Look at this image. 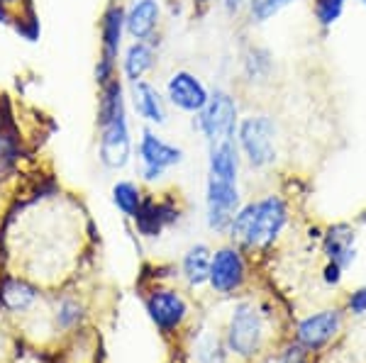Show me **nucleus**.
Returning <instances> with one entry per match:
<instances>
[{
	"label": "nucleus",
	"instance_id": "obj_15",
	"mask_svg": "<svg viewBox=\"0 0 366 363\" xmlns=\"http://www.w3.org/2000/svg\"><path fill=\"white\" fill-rule=\"evenodd\" d=\"M340 324H342V317L337 310H325V312H317V315H312V317L300 322L298 339L303 347L320 349L322 344H327L330 339L337 334Z\"/></svg>",
	"mask_w": 366,
	"mask_h": 363
},
{
	"label": "nucleus",
	"instance_id": "obj_9",
	"mask_svg": "<svg viewBox=\"0 0 366 363\" xmlns=\"http://www.w3.org/2000/svg\"><path fill=\"white\" fill-rule=\"evenodd\" d=\"M127 101L144 127L159 130L169 122V103L164 98V91L149 78L127 86Z\"/></svg>",
	"mask_w": 366,
	"mask_h": 363
},
{
	"label": "nucleus",
	"instance_id": "obj_1",
	"mask_svg": "<svg viewBox=\"0 0 366 363\" xmlns=\"http://www.w3.org/2000/svg\"><path fill=\"white\" fill-rule=\"evenodd\" d=\"M96 156L108 171H122L134 154L132 127H129L127 86L117 76L98 88L96 103Z\"/></svg>",
	"mask_w": 366,
	"mask_h": 363
},
{
	"label": "nucleus",
	"instance_id": "obj_22",
	"mask_svg": "<svg viewBox=\"0 0 366 363\" xmlns=\"http://www.w3.org/2000/svg\"><path fill=\"white\" fill-rule=\"evenodd\" d=\"M296 0H247V15L254 25H264V22L274 20L283 8L293 5Z\"/></svg>",
	"mask_w": 366,
	"mask_h": 363
},
{
	"label": "nucleus",
	"instance_id": "obj_12",
	"mask_svg": "<svg viewBox=\"0 0 366 363\" xmlns=\"http://www.w3.org/2000/svg\"><path fill=\"white\" fill-rule=\"evenodd\" d=\"M159 61V51L154 42H129L122 46V54H120V78L125 81V86H132L137 81L149 78V73L157 68Z\"/></svg>",
	"mask_w": 366,
	"mask_h": 363
},
{
	"label": "nucleus",
	"instance_id": "obj_27",
	"mask_svg": "<svg viewBox=\"0 0 366 363\" xmlns=\"http://www.w3.org/2000/svg\"><path fill=\"white\" fill-rule=\"evenodd\" d=\"M303 359H305V351L300 347H293V349L286 351V359H283V363H303Z\"/></svg>",
	"mask_w": 366,
	"mask_h": 363
},
{
	"label": "nucleus",
	"instance_id": "obj_18",
	"mask_svg": "<svg viewBox=\"0 0 366 363\" xmlns=\"http://www.w3.org/2000/svg\"><path fill=\"white\" fill-rule=\"evenodd\" d=\"M354 232L347 225H335L325 237V251H327L330 261L337 263L340 268L350 266L354 261Z\"/></svg>",
	"mask_w": 366,
	"mask_h": 363
},
{
	"label": "nucleus",
	"instance_id": "obj_28",
	"mask_svg": "<svg viewBox=\"0 0 366 363\" xmlns=\"http://www.w3.org/2000/svg\"><path fill=\"white\" fill-rule=\"evenodd\" d=\"M193 5H212V3H217V0H191Z\"/></svg>",
	"mask_w": 366,
	"mask_h": 363
},
{
	"label": "nucleus",
	"instance_id": "obj_4",
	"mask_svg": "<svg viewBox=\"0 0 366 363\" xmlns=\"http://www.w3.org/2000/svg\"><path fill=\"white\" fill-rule=\"evenodd\" d=\"M239 156L249 163L252 168H269L276 161V142H279V127L269 113H249L239 117L237 134Z\"/></svg>",
	"mask_w": 366,
	"mask_h": 363
},
{
	"label": "nucleus",
	"instance_id": "obj_29",
	"mask_svg": "<svg viewBox=\"0 0 366 363\" xmlns=\"http://www.w3.org/2000/svg\"><path fill=\"white\" fill-rule=\"evenodd\" d=\"M359 3H362V5H364V8H366V0H359Z\"/></svg>",
	"mask_w": 366,
	"mask_h": 363
},
{
	"label": "nucleus",
	"instance_id": "obj_17",
	"mask_svg": "<svg viewBox=\"0 0 366 363\" xmlns=\"http://www.w3.org/2000/svg\"><path fill=\"white\" fill-rule=\"evenodd\" d=\"M25 159V146L13 127L0 125V185H8L17 178Z\"/></svg>",
	"mask_w": 366,
	"mask_h": 363
},
{
	"label": "nucleus",
	"instance_id": "obj_2",
	"mask_svg": "<svg viewBox=\"0 0 366 363\" xmlns=\"http://www.w3.org/2000/svg\"><path fill=\"white\" fill-rule=\"evenodd\" d=\"M288 222V208L279 195H264L242 205L234 215L229 234L239 247L264 249L281 234Z\"/></svg>",
	"mask_w": 366,
	"mask_h": 363
},
{
	"label": "nucleus",
	"instance_id": "obj_24",
	"mask_svg": "<svg viewBox=\"0 0 366 363\" xmlns=\"http://www.w3.org/2000/svg\"><path fill=\"white\" fill-rule=\"evenodd\" d=\"M345 13V0H315V17L325 27L335 25Z\"/></svg>",
	"mask_w": 366,
	"mask_h": 363
},
{
	"label": "nucleus",
	"instance_id": "obj_7",
	"mask_svg": "<svg viewBox=\"0 0 366 363\" xmlns=\"http://www.w3.org/2000/svg\"><path fill=\"white\" fill-rule=\"evenodd\" d=\"M164 98H167L169 108L193 117L208 103L210 88L198 73L188 71V68H176L174 73H169L167 83H164Z\"/></svg>",
	"mask_w": 366,
	"mask_h": 363
},
{
	"label": "nucleus",
	"instance_id": "obj_11",
	"mask_svg": "<svg viewBox=\"0 0 366 363\" xmlns=\"http://www.w3.org/2000/svg\"><path fill=\"white\" fill-rule=\"evenodd\" d=\"M259 344H262V317L254 305L242 302L229 322V347L239 356H252L257 354Z\"/></svg>",
	"mask_w": 366,
	"mask_h": 363
},
{
	"label": "nucleus",
	"instance_id": "obj_13",
	"mask_svg": "<svg viewBox=\"0 0 366 363\" xmlns=\"http://www.w3.org/2000/svg\"><path fill=\"white\" fill-rule=\"evenodd\" d=\"M244 259L242 251L234 247H222L212 254L210 263V285L217 292H232L244 283Z\"/></svg>",
	"mask_w": 366,
	"mask_h": 363
},
{
	"label": "nucleus",
	"instance_id": "obj_21",
	"mask_svg": "<svg viewBox=\"0 0 366 363\" xmlns=\"http://www.w3.org/2000/svg\"><path fill=\"white\" fill-rule=\"evenodd\" d=\"M0 297H3V302L8 305L10 310H25L32 305L34 300H37V292L29 283L20 278H10L3 283V290H0Z\"/></svg>",
	"mask_w": 366,
	"mask_h": 363
},
{
	"label": "nucleus",
	"instance_id": "obj_14",
	"mask_svg": "<svg viewBox=\"0 0 366 363\" xmlns=\"http://www.w3.org/2000/svg\"><path fill=\"white\" fill-rule=\"evenodd\" d=\"M147 310H149L152 319L157 322L159 329H164V332L176 329V327L183 322V317H186V312H188L183 297L179 295V292H174V290L152 292L149 300H147Z\"/></svg>",
	"mask_w": 366,
	"mask_h": 363
},
{
	"label": "nucleus",
	"instance_id": "obj_3",
	"mask_svg": "<svg viewBox=\"0 0 366 363\" xmlns=\"http://www.w3.org/2000/svg\"><path fill=\"white\" fill-rule=\"evenodd\" d=\"M125 32V0H110L98 20V58H96V86H105L120 76V54L127 42Z\"/></svg>",
	"mask_w": 366,
	"mask_h": 363
},
{
	"label": "nucleus",
	"instance_id": "obj_20",
	"mask_svg": "<svg viewBox=\"0 0 366 363\" xmlns=\"http://www.w3.org/2000/svg\"><path fill=\"white\" fill-rule=\"evenodd\" d=\"M110 195H113V205L117 210H120L125 218L134 220L142 208V203H144V195H142V188L139 183H134V180H117L113 185V190H110Z\"/></svg>",
	"mask_w": 366,
	"mask_h": 363
},
{
	"label": "nucleus",
	"instance_id": "obj_30",
	"mask_svg": "<svg viewBox=\"0 0 366 363\" xmlns=\"http://www.w3.org/2000/svg\"><path fill=\"white\" fill-rule=\"evenodd\" d=\"M125 3H129V0H125Z\"/></svg>",
	"mask_w": 366,
	"mask_h": 363
},
{
	"label": "nucleus",
	"instance_id": "obj_10",
	"mask_svg": "<svg viewBox=\"0 0 366 363\" xmlns=\"http://www.w3.org/2000/svg\"><path fill=\"white\" fill-rule=\"evenodd\" d=\"M162 22V0H129L125 3V32L132 42H154Z\"/></svg>",
	"mask_w": 366,
	"mask_h": 363
},
{
	"label": "nucleus",
	"instance_id": "obj_8",
	"mask_svg": "<svg viewBox=\"0 0 366 363\" xmlns=\"http://www.w3.org/2000/svg\"><path fill=\"white\" fill-rule=\"evenodd\" d=\"M242 208L239 185L234 180L210 178L205 180V220L212 232H225Z\"/></svg>",
	"mask_w": 366,
	"mask_h": 363
},
{
	"label": "nucleus",
	"instance_id": "obj_19",
	"mask_svg": "<svg viewBox=\"0 0 366 363\" xmlns=\"http://www.w3.org/2000/svg\"><path fill=\"white\" fill-rule=\"evenodd\" d=\"M210 263H212V251L205 244H196L186 251L183 256V276L191 285H203L210 278Z\"/></svg>",
	"mask_w": 366,
	"mask_h": 363
},
{
	"label": "nucleus",
	"instance_id": "obj_5",
	"mask_svg": "<svg viewBox=\"0 0 366 363\" xmlns=\"http://www.w3.org/2000/svg\"><path fill=\"white\" fill-rule=\"evenodd\" d=\"M239 117L237 98L227 88H212L203 110L193 115V127L205 139V144L225 142V139H234Z\"/></svg>",
	"mask_w": 366,
	"mask_h": 363
},
{
	"label": "nucleus",
	"instance_id": "obj_25",
	"mask_svg": "<svg viewBox=\"0 0 366 363\" xmlns=\"http://www.w3.org/2000/svg\"><path fill=\"white\" fill-rule=\"evenodd\" d=\"M350 310H352L354 315H364L366 312V288H359L357 292H352Z\"/></svg>",
	"mask_w": 366,
	"mask_h": 363
},
{
	"label": "nucleus",
	"instance_id": "obj_6",
	"mask_svg": "<svg viewBox=\"0 0 366 363\" xmlns=\"http://www.w3.org/2000/svg\"><path fill=\"white\" fill-rule=\"evenodd\" d=\"M186 154L179 144L169 142L152 127H142L137 139V161H139V175L144 183H157L162 180L167 171L181 166Z\"/></svg>",
	"mask_w": 366,
	"mask_h": 363
},
{
	"label": "nucleus",
	"instance_id": "obj_16",
	"mask_svg": "<svg viewBox=\"0 0 366 363\" xmlns=\"http://www.w3.org/2000/svg\"><path fill=\"white\" fill-rule=\"evenodd\" d=\"M239 166L242 156L234 139H225V142L208 144V175L220 180H239Z\"/></svg>",
	"mask_w": 366,
	"mask_h": 363
},
{
	"label": "nucleus",
	"instance_id": "obj_23",
	"mask_svg": "<svg viewBox=\"0 0 366 363\" xmlns=\"http://www.w3.org/2000/svg\"><path fill=\"white\" fill-rule=\"evenodd\" d=\"M0 20L3 22L32 20V0H0Z\"/></svg>",
	"mask_w": 366,
	"mask_h": 363
},
{
	"label": "nucleus",
	"instance_id": "obj_26",
	"mask_svg": "<svg viewBox=\"0 0 366 363\" xmlns=\"http://www.w3.org/2000/svg\"><path fill=\"white\" fill-rule=\"evenodd\" d=\"M340 278H342V268L337 266V263L330 261V266L325 268V280L335 285V283H340Z\"/></svg>",
	"mask_w": 366,
	"mask_h": 363
}]
</instances>
